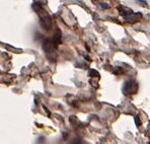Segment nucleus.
Listing matches in <instances>:
<instances>
[{"instance_id": "obj_1", "label": "nucleus", "mask_w": 150, "mask_h": 144, "mask_svg": "<svg viewBox=\"0 0 150 144\" xmlns=\"http://www.w3.org/2000/svg\"><path fill=\"white\" fill-rule=\"evenodd\" d=\"M119 11H120V14L125 18V21H130V23H136V21H140L142 17L141 13H134L129 8H125L122 6H119Z\"/></svg>"}, {"instance_id": "obj_2", "label": "nucleus", "mask_w": 150, "mask_h": 144, "mask_svg": "<svg viewBox=\"0 0 150 144\" xmlns=\"http://www.w3.org/2000/svg\"><path fill=\"white\" fill-rule=\"evenodd\" d=\"M138 85L137 83L134 80H128L126 81L124 84V87H123V90H124L125 94H133L137 92Z\"/></svg>"}, {"instance_id": "obj_3", "label": "nucleus", "mask_w": 150, "mask_h": 144, "mask_svg": "<svg viewBox=\"0 0 150 144\" xmlns=\"http://www.w3.org/2000/svg\"><path fill=\"white\" fill-rule=\"evenodd\" d=\"M135 122H136V125H137V127H139V126H140V121H139L138 116L135 117Z\"/></svg>"}, {"instance_id": "obj_4", "label": "nucleus", "mask_w": 150, "mask_h": 144, "mask_svg": "<svg viewBox=\"0 0 150 144\" xmlns=\"http://www.w3.org/2000/svg\"><path fill=\"white\" fill-rule=\"evenodd\" d=\"M100 8H109V5H108V4H105V3H101V4H100Z\"/></svg>"}]
</instances>
